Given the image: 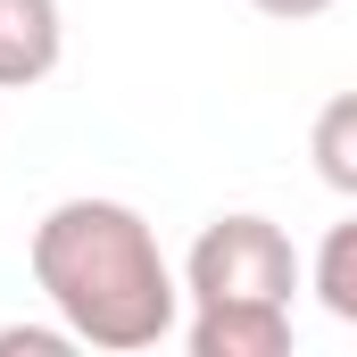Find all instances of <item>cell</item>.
<instances>
[{"instance_id": "6da1fadb", "label": "cell", "mask_w": 357, "mask_h": 357, "mask_svg": "<svg viewBox=\"0 0 357 357\" xmlns=\"http://www.w3.org/2000/svg\"><path fill=\"white\" fill-rule=\"evenodd\" d=\"M33 291L59 307V324L84 349H158L183 324V282L125 199H59L33 225Z\"/></svg>"}, {"instance_id": "7a4b0ae2", "label": "cell", "mask_w": 357, "mask_h": 357, "mask_svg": "<svg viewBox=\"0 0 357 357\" xmlns=\"http://www.w3.org/2000/svg\"><path fill=\"white\" fill-rule=\"evenodd\" d=\"M299 291V250L274 216H216L199 225L191 258H183V299L191 307H291Z\"/></svg>"}, {"instance_id": "3957f363", "label": "cell", "mask_w": 357, "mask_h": 357, "mask_svg": "<svg viewBox=\"0 0 357 357\" xmlns=\"http://www.w3.org/2000/svg\"><path fill=\"white\" fill-rule=\"evenodd\" d=\"M67 59V17L59 0H0V91H33Z\"/></svg>"}, {"instance_id": "277c9868", "label": "cell", "mask_w": 357, "mask_h": 357, "mask_svg": "<svg viewBox=\"0 0 357 357\" xmlns=\"http://www.w3.org/2000/svg\"><path fill=\"white\" fill-rule=\"evenodd\" d=\"M183 341H191V357H282L291 307H191Z\"/></svg>"}, {"instance_id": "5b68a950", "label": "cell", "mask_w": 357, "mask_h": 357, "mask_svg": "<svg viewBox=\"0 0 357 357\" xmlns=\"http://www.w3.org/2000/svg\"><path fill=\"white\" fill-rule=\"evenodd\" d=\"M307 158H316V175L333 183L341 199H357V91H333V100L316 108V125H307Z\"/></svg>"}, {"instance_id": "8992f818", "label": "cell", "mask_w": 357, "mask_h": 357, "mask_svg": "<svg viewBox=\"0 0 357 357\" xmlns=\"http://www.w3.org/2000/svg\"><path fill=\"white\" fill-rule=\"evenodd\" d=\"M307 291L341 316V324H357V216L349 225H333L324 241H316V266H307Z\"/></svg>"}, {"instance_id": "52a82bcc", "label": "cell", "mask_w": 357, "mask_h": 357, "mask_svg": "<svg viewBox=\"0 0 357 357\" xmlns=\"http://www.w3.org/2000/svg\"><path fill=\"white\" fill-rule=\"evenodd\" d=\"M258 17H282V25H307V17H324L333 0H250Z\"/></svg>"}]
</instances>
